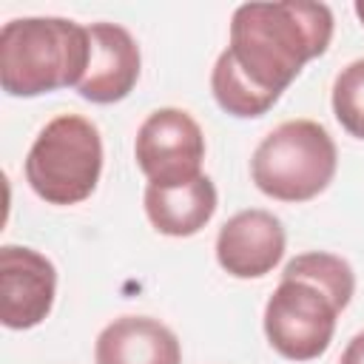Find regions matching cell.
I'll use <instances>...</instances> for the list:
<instances>
[{
    "label": "cell",
    "instance_id": "12",
    "mask_svg": "<svg viewBox=\"0 0 364 364\" xmlns=\"http://www.w3.org/2000/svg\"><path fill=\"white\" fill-rule=\"evenodd\" d=\"M210 88H213V97H216L219 108L233 114V117H245V119L247 117H262L276 105V97L262 94L259 88H253L236 71L228 51H222L216 57V65L210 71Z\"/></svg>",
    "mask_w": 364,
    "mask_h": 364
},
{
    "label": "cell",
    "instance_id": "3",
    "mask_svg": "<svg viewBox=\"0 0 364 364\" xmlns=\"http://www.w3.org/2000/svg\"><path fill=\"white\" fill-rule=\"evenodd\" d=\"M336 165L338 151L324 125L313 119H287L256 145L250 176L270 199L307 202L333 182Z\"/></svg>",
    "mask_w": 364,
    "mask_h": 364
},
{
    "label": "cell",
    "instance_id": "6",
    "mask_svg": "<svg viewBox=\"0 0 364 364\" xmlns=\"http://www.w3.org/2000/svg\"><path fill=\"white\" fill-rule=\"evenodd\" d=\"M134 156L148 185L176 188L202 176L205 134L182 108H156L136 131Z\"/></svg>",
    "mask_w": 364,
    "mask_h": 364
},
{
    "label": "cell",
    "instance_id": "7",
    "mask_svg": "<svg viewBox=\"0 0 364 364\" xmlns=\"http://www.w3.org/2000/svg\"><path fill=\"white\" fill-rule=\"evenodd\" d=\"M57 270L34 247H0V321L9 330L37 327L54 307Z\"/></svg>",
    "mask_w": 364,
    "mask_h": 364
},
{
    "label": "cell",
    "instance_id": "5",
    "mask_svg": "<svg viewBox=\"0 0 364 364\" xmlns=\"http://www.w3.org/2000/svg\"><path fill=\"white\" fill-rule=\"evenodd\" d=\"M341 301L307 276H282L264 304V336L270 347L290 361L318 358L336 333Z\"/></svg>",
    "mask_w": 364,
    "mask_h": 364
},
{
    "label": "cell",
    "instance_id": "16",
    "mask_svg": "<svg viewBox=\"0 0 364 364\" xmlns=\"http://www.w3.org/2000/svg\"><path fill=\"white\" fill-rule=\"evenodd\" d=\"M353 11H355V17H358V20H361V26H364V0H355Z\"/></svg>",
    "mask_w": 364,
    "mask_h": 364
},
{
    "label": "cell",
    "instance_id": "2",
    "mask_svg": "<svg viewBox=\"0 0 364 364\" xmlns=\"http://www.w3.org/2000/svg\"><path fill=\"white\" fill-rule=\"evenodd\" d=\"M88 60V28L74 20L17 17L0 28V85L11 97H40L80 85Z\"/></svg>",
    "mask_w": 364,
    "mask_h": 364
},
{
    "label": "cell",
    "instance_id": "8",
    "mask_svg": "<svg viewBox=\"0 0 364 364\" xmlns=\"http://www.w3.org/2000/svg\"><path fill=\"white\" fill-rule=\"evenodd\" d=\"M284 228L262 208L233 213L216 236V262L236 279L267 276L284 256Z\"/></svg>",
    "mask_w": 364,
    "mask_h": 364
},
{
    "label": "cell",
    "instance_id": "1",
    "mask_svg": "<svg viewBox=\"0 0 364 364\" xmlns=\"http://www.w3.org/2000/svg\"><path fill=\"white\" fill-rule=\"evenodd\" d=\"M333 40V11L324 3H245L230 17L225 48L236 71L262 94L282 97L301 68Z\"/></svg>",
    "mask_w": 364,
    "mask_h": 364
},
{
    "label": "cell",
    "instance_id": "9",
    "mask_svg": "<svg viewBox=\"0 0 364 364\" xmlns=\"http://www.w3.org/2000/svg\"><path fill=\"white\" fill-rule=\"evenodd\" d=\"M91 60L77 94L97 105H111L125 100L139 80V46L128 28L119 23H91Z\"/></svg>",
    "mask_w": 364,
    "mask_h": 364
},
{
    "label": "cell",
    "instance_id": "15",
    "mask_svg": "<svg viewBox=\"0 0 364 364\" xmlns=\"http://www.w3.org/2000/svg\"><path fill=\"white\" fill-rule=\"evenodd\" d=\"M338 364H364V330L350 338V344L344 347Z\"/></svg>",
    "mask_w": 364,
    "mask_h": 364
},
{
    "label": "cell",
    "instance_id": "4",
    "mask_svg": "<svg viewBox=\"0 0 364 364\" xmlns=\"http://www.w3.org/2000/svg\"><path fill=\"white\" fill-rule=\"evenodd\" d=\"M102 173V139L91 119L60 114L37 134L26 156V182L48 205L88 199Z\"/></svg>",
    "mask_w": 364,
    "mask_h": 364
},
{
    "label": "cell",
    "instance_id": "11",
    "mask_svg": "<svg viewBox=\"0 0 364 364\" xmlns=\"http://www.w3.org/2000/svg\"><path fill=\"white\" fill-rule=\"evenodd\" d=\"M145 213L151 225L165 236H193L216 213V188L210 176H196L193 182L176 188H145Z\"/></svg>",
    "mask_w": 364,
    "mask_h": 364
},
{
    "label": "cell",
    "instance_id": "10",
    "mask_svg": "<svg viewBox=\"0 0 364 364\" xmlns=\"http://www.w3.org/2000/svg\"><path fill=\"white\" fill-rule=\"evenodd\" d=\"M97 364H182L176 333L151 316L114 318L94 344Z\"/></svg>",
    "mask_w": 364,
    "mask_h": 364
},
{
    "label": "cell",
    "instance_id": "14",
    "mask_svg": "<svg viewBox=\"0 0 364 364\" xmlns=\"http://www.w3.org/2000/svg\"><path fill=\"white\" fill-rule=\"evenodd\" d=\"M333 114L350 136L364 139V60H353L338 71L333 82Z\"/></svg>",
    "mask_w": 364,
    "mask_h": 364
},
{
    "label": "cell",
    "instance_id": "13",
    "mask_svg": "<svg viewBox=\"0 0 364 364\" xmlns=\"http://www.w3.org/2000/svg\"><path fill=\"white\" fill-rule=\"evenodd\" d=\"M282 276H307V279L324 284L341 301V307H347L353 293H355V273H353V267L341 256L324 253V250H310V253H301V256L290 259L284 264Z\"/></svg>",
    "mask_w": 364,
    "mask_h": 364
}]
</instances>
